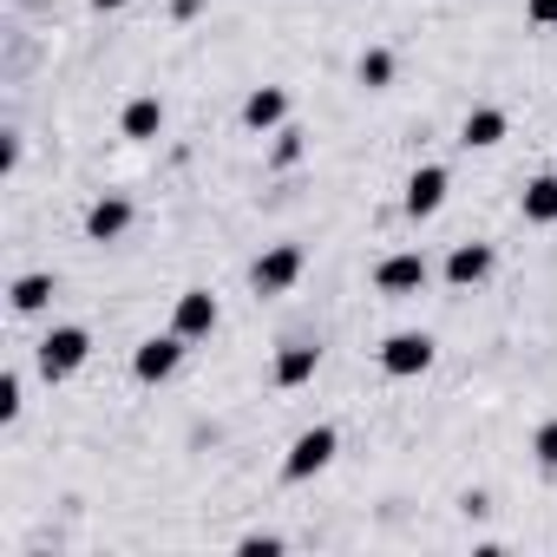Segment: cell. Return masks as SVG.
Segmentation results:
<instances>
[{"instance_id":"cell-10","label":"cell","mask_w":557,"mask_h":557,"mask_svg":"<svg viewBox=\"0 0 557 557\" xmlns=\"http://www.w3.org/2000/svg\"><path fill=\"white\" fill-rule=\"evenodd\" d=\"M492 262H498L492 243H459V249L446 256V283H453V289H479L485 275H492Z\"/></svg>"},{"instance_id":"cell-17","label":"cell","mask_w":557,"mask_h":557,"mask_svg":"<svg viewBox=\"0 0 557 557\" xmlns=\"http://www.w3.org/2000/svg\"><path fill=\"white\" fill-rule=\"evenodd\" d=\"M355 79H361L368 92H387V86H394V53H387V47H368L361 66H355Z\"/></svg>"},{"instance_id":"cell-8","label":"cell","mask_w":557,"mask_h":557,"mask_svg":"<svg viewBox=\"0 0 557 557\" xmlns=\"http://www.w3.org/2000/svg\"><path fill=\"white\" fill-rule=\"evenodd\" d=\"M216 315H223V309H216V296H210V289H184V296H177V309H171V329H177L184 342H203V335L216 329Z\"/></svg>"},{"instance_id":"cell-16","label":"cell","mask_w":557,"mask_h":557,"mask_svg":"<svg viewBox=\"0 0 557 557\" xmlns=\"http://www.w3.org/2000/svg\"><path fill=\"white\" fill-rule=\"evenodd\" d=\"M518 203H524V223H557V171H544V177H531Z\"/></svg>"},{"instance_id":"cell-6","label":"cell","mask_w":557,"mask_h":557,"mask_svg":"<svg viewBox=\"0 0 557 557\" xmlns=\"http://www.w3.org/2000/svg\"><path fill=\"white\" fill-rule=\"evenodd\" d=\"M374 289H381V296H394V302L420 296V289H426V256H420V249L381 256V269H374Z\"/></svg>"},{"instance_id":"cell-13","label":"cell","mask_w":557,"mask_h":557,"mask_svg":"<svg viewBox=\"0 0 557 557\" xmlns=\"http://www.w3.org/2000/svg\"><path fill=\"white\" fill-rule=\"evenodd\" d=\"M315 368H322V348L315 342H289L283 355H275V387H302V381H315Z\"/></svg>"},{"instance_id":"cell-2","label":"cell","mask_w":557,"mask_h":557,"mask_svg":"<svg viewBox=\"0 0 557 557\" xmlns=\"http://www.w3.org/2000/svg\"><path fill=\"white\" fill-rule=\"evenodd\" d=\"M86 361H92V335H86V329H73V322H66V329H53V335L40 342V374H47V381H66V374H79Z\"/></svg>"},{"instance_id":"cell-3","label":"cell","mask_w":557,"mask_h":557,"mask_svg":"<svg viewBox=\"0 0 557 557\" xmlns=\"http://www.w3.org/2000/svg\"><path fill=\"white\" fill-rule=\"evenodd\" d=\"M433 335H420V329H407V335H387L381 342V374H394V381H413V374H426L433 368Z\"/></svg>"},{"instance_id":"cell-1","label":"cell","mask_w":557,"mask_h":557,"mask_svg":"<svg viewBox=\"0 0 557 557\" xmlns=\"http://www.w3.org/2000/svg\"><path fill=\"white\" fill-rule=\"evenodd\" d=\"M335 453H342V433H335V426H309V433H296V446L283 453V479H289V485H302V479L329 472V466H335Z\"/></svg>"},{"instance_id":"cell-20","label":"cell","mask_w":557,"mask_h":557,"mask_svg":"<svg viewBox=\"0 0 557 557\" xmlns=\"http://www.w3.org/2000/svg\"><path fill=\"white\" fill-rule=\"evenodd\" d=\"M531 453H537V466H544V472H557V420H544V426L531 433Z\"/></svg>"},{"instance_id":"cell-4","label":"cell","mask_w":557,"mask_h":557,"mask_svg":"<svg viewBox=\"0 0 557 557\" xmlns=\"http://www.w3.org/2000/svg\"><path fill=\"white\" fill-rule=\"evenodd\" d=\"M249 283H256V296H283V289H296V283H302V249H296V243L262 249L256 269H249Z\"/></svg>"},{"instance_id":"cell-14","label":"cell","mask_w":557,"mask_h":557,"mask_svg":"<svg viewBox=\"0 0 557 557\" xmlns=\"http://www.w3.org/2000/svg\"><path fill=\"white\" fill-rule=\"evenodd\" d=\"M8 302H14V315H40V309L53 302V269H27V275H14Z\"/></svg>"},{"instance_id":"cell-18","label":"cell","mask_w":557,"mask_h":557,"mask_svg":"<svg viewBox=\"0 0 557 557\" xmlns=\"http://www.w3.org/2000/svg\"><path fill=\"white\" fill-rule=\"evenodd\" d=\"M302 151H309V145H302V132H296V125H283V132H275V145H269V164H275V171H289V164H302Z\"/></svg>"},{"instance_id":"cell-5","label":"cell","mask_w":557,"mask_h":557,"mask_svg":"<svg viewBox=\"0 0 557 557\" xmlns=\"http://www.w3.org/2000/svg\"><path fill=\"white\" fill-rule=\"evenodd\" d=\"M177 368H184V335H177V329H171V335L138 342V355H132V374H138L145 387H164Z\"/></svg>"},{"instance_id":"cell-12","label":"cell","mask_w":557,"mask_h":557,"mask_svg":"<svg viewBox=\"0 0 557 557\" xmlns=\"http://www.w3.org/2000/svg\"><path fill=\"white\" fill-rule=\"evenodd\" d=\"M125 230H132V203H125V197H99V203L86 210V236H92V243H119Z\"/></svg>"},{"instance_id":"cell-19","label":"cell","mask_w":557,"mask_h":557,"mask_svg":"<svg viewBox=\"0 0 557 557\" xmlns=\"http://www.w3.org/2000/svg\"><path fill=\"white\" fill-rule=\"evenodd\" d=\"M21 420V374L8 368V374H0V426H14Z\"/></svg>"},{"instance_id":"cell-7","label":"cell","mask_w":557,"mask_h":557,"mask_svg":"<svg viewBox=\"0 0 557 557\" xmlns=\"http://www.w3.org/2000/svg\"><path fill=\"white\" fill-rule=\"evenodd\" d=\"M446 190H453V177H446V164H420V171L407 177V216H413V223H426V216H440V203H446Z\"/></svg>"},{"instance_id":"cell-9","label":"cell","mask_w":557,"mask_h":557,"mask_svg":"<svg viewBox=\"0 0 557 557\" xmlns=\"http://www.w3.org/2000/svg\"><path fill=\"white\" fill-rule=\"evenodd\" d=\"M243 125H249V132H283V125H289V92H283V86H256V92L243 99Z\"/></svg>"},{"instance_id":"cell-22","label":"cell","mask_w":557,"mask_h":557,"mask_svg":"<svg viewBox=\"0 0 557 557\" xmlns=\"http://www.w3.org/2000/svg\"><path fill=\"white\" fill-rule=\"evenodd\" d=\"M243 550H262V557H269V550H283V537H269V531H249V537H243Z\"/></svg>"},{"instance_id":"cell-15","label":"cell","mask_w":557,"mask_h":557,"mask_svg":"<svg viewBox=\"0 0 557 557\" xmlns=\"http://www.w3.org/2000/svg\"><path fill=\"white\" fill-rule=\"evenodd\" d=\"M119 132H125V138H138V145H145V138H158V132H164V99H132V106H125V119H119Z\"/></svg>"},{"instance_id":"cell-23","label":"cell","mask_w":557,"mask_h":557,"mask_svg":"<svg viewBox=\"0 0 557 557\" xmlns=\"http://www.w3.org/2000/svg\"><path fill=\"white\" fill-rule=\"evenodd\" d=\"M92 8H99V14H119V8H132V0H92Z\"/></svg>"},{"instance_id":"cell-11","label":"cell","mask_w":557,"mask_h":557,"mask_svg":"<svg viewBox=\"0 0 557 557\" xmlns=\"http://www.w3.org/2000/svg\"><path fill=\"white\" fill-rule=\"evenodd\" d=\"M505 132H511V119H505L498 106H479V112H466L459 145H466V151H492V145H505Z\"/></svg>"},{"instance_id":"cell-21","label":"cell","mask_w":557,"mask_h":557,"mask_svg":"<svg viewBox=\"0 0 557 557\" xmlns=\"http://www.w3.org/2000/svg\"><path fill=\"white\" fill-rule=\"evenodd\" d=\"M524 14H531V27H557V0H524Z\"/></svg>"}]
</instances>
